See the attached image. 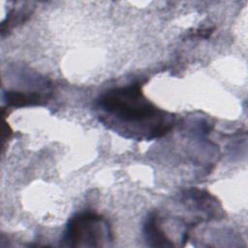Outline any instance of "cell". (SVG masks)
Instances as JSON below:
<instances>
[{"mask_svg":"<svg viewBox=\"0 0 248 248\" xmlns=\"http://www.w3.org/2000/svg\"><path fill=\"white\" fill-rule=\"evenodd\" d=\"M97 105L101 121L127 138L150 140L165 136L173 126L174 117L148 101L137 83L107 91Z\"/></svg>","mask_w":248,"mask_h":248,"instance_id":"1","label":"cell"},{"mask_svg":"<svg viewBox=\"0 0 248 248\" xmlns=\"http://www.w3.org/2000/svg\"><path fill=\"white\" fill-rule=\"evenodd\" d=\"M108 222L95 212H79L68 222L62 244L69 247H101L111 241Z\"/></svg>","mask_w":248,"mask_h":248,"instance_id":"2","label":"cell"},{"mask_svg":"<svg viewBox=\"0 0 248 248\" xmlns=\"http://www.w3.org/2000/svg\"><path fill=\"white\" fill-rule=\"evenodd\" d=\"M143 233L146 243L152 247H173V243L162 231L156 212H152L146 218L143 226Z\"/></svg>","mask_w":248,"mask_h":248,"instance_id":"3","label":"cell"},{"mask_svg":"<svg viewBox=\"0 0 248 248\" xmlns=\"http://www.w3.org/2000/svg\"><path fill=\"white\" fill-rule=\"evenodd\" d=\"M7 105L9 107L21 108L29 105H38L46 100V97L40 92H21V91H8L5 93Z\"/></svg>","mask_w":248,"mask_h":248,"instance_id":"4","label":"cell"}]
</instances>
